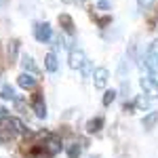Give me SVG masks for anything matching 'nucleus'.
<instances>
[{
    "instance_id": "1",
    "label": "nucleus",
    "mask_w": 158,
    "mask_h": 158,
    "mask_svg": "<svg viewBox=\"0 0 158 158\" xmlns=\"http://www.w3.org/2000/svg\"><path fill=\"white\" fill-rule=\"evenodd\" d=\"M27 137L30 139H25L23 143V154L27 158H53L57 156L61 152V148H63V143H61V137L57 133H34L30 135L27 133Z\"/></svg>"
},
{
    "instance_id": "2",
    "label": "nucleus",
    "mask_w": 158,
    "mask_h": 158,
    "mask_svg": "<svg viewBox=\"0 0 158 158\" xmlns=\"http://www.w3.org/2000/svg\"><path fill=\"white\" fill-rule=\"evenodd\" d=\"M30 131L25 129V124L19 118H4V120H0V143L4 148H11V143L19 137V135H27Z\"/></svg>"
},
{
    "instance_id": "3",
    "label": "nucleus",
    "mask_w": 158,
    "mask_h": 158,
    "mask_svg": "<svg viewBox=\"0 0 158 158\" xmlns=\"http://www.w3.org/2000/svg\"><path fill=\"white\" fill-rule=\"evenodd\" d=\"M30 108H32V112L36 114L38 118H47V103H44V95H42L40 91H36V93L32 95Z\"/></svg>"
},
{
    "instance_id": "4",
    "label": "nucleus",
    "mask_w": 158,
    "mask_h": 158,
    "mask_svg": "<svg viewBox=\"0 0 158 158\" xmlns=\"http://www.w3.org/2000/svg\"><path fill=\"white\" fill-rule=\"evenodd\" d=\"M86 55L85 51L80 49V47H70V53H68V63H70V68L72 70H80V65L85 63Z\"/></svg>"
},
{
    "instance_id": "5",
    "label": "nucleus",
    "mask_w": 158,
    "mask_h": 158,
    "mask_svg": "<svg viewBox=\"0 0 158 158\" xmlns=\"http://www.w3.org/2000/svg\"><path fill=\"white\" fill-rule=\"evenodd\" d=\"M34 38H36L38 42H49L51 38H53V27H51V23H36L34 25Z\"/></svg>"
},
{
    "instance_id": "6",
    "label": "nucleus",
    "mask_w": 158,
    "mask_h": 158,
    "mask_svg": "<svg viewBox=\"0 0 158 158\" xmlns=\"http://www.w3.org/2000/svg\"><path fill=\"white\" fill-rule=\"evenodd\" d=\"M143 68H146L148 76H150L154 82H158V57L146 53V57H143Z\"/></svg>"
},
{
    "instance_id": "7",
    "label": "nucleus",
    "mask_w": 158,
    "mask_h": 158,
    "mask_svg": "<svg viewBox=\"0 0 158 158\" xmlns=\"http://www.w3.org/2000/svg\"><path fill=\"white\" fill-rule=\"evenodd\" d=\"M108 80H110V70L108 68H95L93 70V85L95 89H106L108 86Z\"/></svg>"
},
{
    "instance_id": "8",
    "label": "nucleus",
    "mask_w": 158,
    "mask_h": 158,
    "mask_svg": "<svg viewBox=\"0 0 158 158\" xmlns=\"http://www.w3.org/2000/svg\"><path fill=\"white\" fill-rule=\"evenodd\" d=\"M139 85H141L143 93H146L150 99H158V82H154V80L148 76V74H143V76H141Z\"/></svg>"
},
{
    "instance_id": "9",
    "label": "nucleus",
    "mask_w": 158,
    "mask_h": 158,
    "mask_svg": "<svg viewBox=\"0 0 158 158\" xmlns=\"http://www.w3.org/2000/svg\"><path fill=\"white\" fill-rule=\"evenodd\" d=\"M17 85L21 86L23 91H32V89L38 86V78L34 76V74H30V72H23V74L17 76Z\"/></svg>"
},
{
    "instance_id": "10",
    "label": "nucleus",
    "mask_w": 158,
    "mask_h": 158,
    "mask_svg": "<svg viewBox=\"0 0 158 158\" xmlns=\"http://www.w3.org/2000/svg\"><path fill=\"white\" fill-rule=\"evenodd\" d=\"M21 68H23V72H30V74H34V76L40 74V68L36 65V61L32 59L30 55H23L21 57Z\"/></svg>"
},
{
    "instance_id": "11",
    "label": "nucleus",
    "mask_w": 158,
    "mask_h": 158,
    "mask_svg": "<svg viewBox=\"0 0 158 158\" xmlns=\"http://www.w3.org/2000/svg\"><path fill=\"white\" fill-rule=\"evenodd\" d=\"M59 23H61V27H63V32L65 34H70L72 36L74 32H76V25H74V19L68 15V13H63V15H59Z\"/></svg>"
},
{
    "instance_id": "12",
    "label": "nucleus",
    "mask_w": 158,
    "mask_h": 158,
    "mask_svg": "<svg viewBox=\"0 0 158 158\" xmlns=\"http://www.w3.org/2000/svg\"><path fill=\"white\" fill-rule=\"evenodd\" d=\"M44 70L51 74H55L59 70V61H57V55L55 53H47V57H44Z\"/></svg>"
},
{
    "instance_id": "13",
    "label": "nucleus",
    "mask_w": 158,
    "mask_h": 158,
    "mask_svg": "<svg viewBox=\"0 0 158 158\" xmlns=\"http://www.w3.org/2000/svg\"><path fill=\"white\" fill-rule=\"evenodd\" d=\"M101 127H103V116H97V118H91V120L86 122V133H99L101 131Z\"/></svg>"
},
{
    "instance_id": "14",
    "label": "nucleus",
    "mask_w": 158,
    "mask_h": 158,
    "mask_svg": "<svg viewBox=\"0 0 158 158\" xmlns=\"http://www.w3.org/2000/svg\"><path fill=\"white\" fill-rule=\"evenodd\" d=\"M141 124L146 127V131H152V129L158 124V110H156V112H150V114H146V118L141 120Z\"/></svg>"
},
{
    "instance_id": "15",
    "label": "nucleus",
    "mask_w": 158,
    "mask_h": 158,
    "mask_svg": "<svg viewBox=\"0 0 158 158\" xmlns=\"http://www.w3.org/2000/svg\"><path fill=\"white\" fill-rule=\"evenodd\" d=\"M17 53H19V40H11L6 44V55H9V61L11 63L17 61Z\"/></svg>"
},
{
    "instance_id": "16",
    "label": "nucleus",
    "mask_w": 158,
    "mask_h": 158,
    "mask_svg": "<svg viewBox=\"0 0 158 158\" xmlns=\"http://www.w3.org/2000/svg\"><path fill=\"white\" fill-rule=\"evenodd\" d=\"M0 97L2 99H6V101H17V93H15V89H13L11 85H4L2 86V91H0Z\"/></svg>"
},
{
    "instance_id": "17",
    "label": "nucleus",
    "mask_w": 158,
    "mask_h": 158,
    "mask_svg": "<svg viewBox=\"0 0 158 158\" xmlns=\"http://www.w3.org/2000/svg\"><path fill=\"white\" fill-rule=\"evenodd\" d=\"M65 154H68V158H80V154H82V146L72 143V146L65 148Z\"/></svg>"
},
{
    "instance_id": "18",
    "label": "nucleus",
    "mask_w": 158,
    "mask_h": 158,
    "mask_svg": "<svg viewBox=\"0 0 158 158\" xmlns=\"http://www.w3.org/2000/svg\"><path fill=\"white\" fill-rule=\"evenodd\" d=\"M116 95H118V93H116L114 89H112V91H106V95H103V99H101V103H103L106 108L112 106V103H114V99H116Z\"/></svg>"
},
{
    "instance_id": "19",
    "label": "nucleus",
    "mask_w": 158,
    "mask_h": 158,
    "mask_svg": "<svg viewBox=\"0 0 158 158\" xmlns=\"http://www.w3.org/2000/svg\"><path fill=\"white\" fill-rule=\"evenodd\" d=\"M135 108H139V110H143V112H146V110L150 108V99H148L146 95H139V97L135 99Z\"/></svg>"
},
{
    "instance_id": "20",
    "label": "nucleus",
    "mask_w": 158,
    "mask_h": 158,
    "mask_svg": "<svg viewBox=\"0 0 158 158\" xmlns=\"http://www.w3.org/2000/svg\"><path fill=\"white\" fill-rule=\"evenodd\" d=\"M154 2H156V0H137V6H139V9H143V11H148V9H152V6H154Z\"/></svg>"
},
{
    "instance_id": "21",
    "label": "nucleus",
    "mask_w": 158,
    "mask_h": 158,
    "mask_svg": "<svg viewBox=\"0 0 158 158\" xmlns=\"http://www.w3.org/2000/svg\"><path fill=\"white\" fill-rule=\"evenodd\" d=\"M148 53L154 55V57H158V38H156V40H152V44L148 47Z\"/></svg>"
},
{
    "instance_id": "22",
    "label": "nucleus",
    "mask_w": 158,
    "mask_h": 158,
    "mask_svg": "<svg viewBox=\"0 0 158 158\" xmlns=\"http://www.w3.org/2000/svg\"><path fill=\"white\" fill-rule=\"evenodd\" d=\"M80 72H82V76H89L91 74V61L89 59H85V63L80 65Z\"/></svg>"
},
{
    "instance_id": "23",
    "label": "nucleus",
    "mask_w": 158,
    "mask_h": 158,
    "mask_svg": "<svg viewBox=\"0 0 158 158\" xmlns=\"http://www.w3.org/2000/svg\"><path fill=\"white\" fill-rule=\"evenodd\" d=\"M11 114H9V110L4 108V106H0V120H4V118H9Z\"/></svg>"
},
{
    "instance_id": "24",
    "label": "nucleus",
    "mask_w": 158,
    "mask_h": 158,
    "mask_svg": "<svg viewBox=\"0 0 158 158\" xmlns=\"http://www.w3.org/2000/svg\"><path fill=\"white\" fill-rule=\"evenodd\" d=\"M97 9H110V2H108V0H99Z\"/></svg>"
},
{
    "instance_id": "25",
    "label": "nucleus",
    "mask_w": 158,
    "mask_h": 158,
    "mask_svg": "<svg viewBox=\"0 0 158 158\" xmlns=\"http://www.w3.org/2000/svg\"><path fill=\"white\" fill-rule=\"evenodd\" d=\"M133 110H135V103H124V112L127 114H133Z\"/></svg>"
},
{
    "instance_id": "26",
    "label": "nucleus",
    "mask_w": 158,
    "mask_h": 158,
    "mask_svg": "<svg viewBox=\"0 0 158 158\" xmlns=\"http://www.w3.org/2000/svg\"><path fill=\"white\" fill-rule=\"evenodd\" d=\"M61 2H63V4H70V2H74V0H61Z\"/></svg>"
},
{
    "instance_id": "27",
    "label": "nucleus",
    "mask_w": 158,
    "mask_h": 158,
    "mask_svg": "<svg viewBox=\"0 0 158 158\" xmlns=\"http://www.w3.org/2000/svg\"><path fill=\"white\" fill-rule=\"evenodd\" d=\"M91 158H101V156H91Z\"/></svg>"
}]
</instances>
